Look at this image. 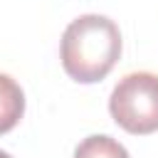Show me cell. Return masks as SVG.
Returning <instances> with one entry per match:
<instances>
[{"instance_id": "3957f363", "label": "cell", "mask_w": 158, "mask_h": 158, "mask_svg": "<svg viewBox=\"0 0 158 158\" xmlns=\"http://www.w3.org/2000/svg\"><path fill=\"white\" fill-rule=\"evenodd\" d=\"M22 114H25V94L20 84L12 77L0 74V133L15 128Z\"/></svg>"}, {"instance_id": "277c9868", "label": "cell", "mask_w": 158, "mask_h": 158, "mask_svg": "<svg viewBox=\"0 0 158 158\" xmlns=\"http://www.w3.org/2000/svg\"><path fill=\"white\" fill-rule=\"evenodd\" d=\"M74 158H131V156L116 138L106 133H94L86 136L74 148Z\"/></svg>"}, {"instance_id": "7a4b0ae2", "label": "cell", "mask_w": 158, "mask_h": 158, "mask_svg": "<svg viewBox=\"0 0 158 158\" xmlns=\"http://www.w3.org/2000/svg\"><path fill=\"white\" fill-rule=\"evenodd\" d=\"M109 111L128 133L146 136L158 131V74L131 72L121 77L109 96Z\"/></svg>"}, {"instance_id": "6da1fadb", "label": "cell", "mask_w": 158, "mask_h": 158, "mask_svg": "<svg viewBox=\"0 0 158 158\" xmlns=\"http://www.w3.org/2000/svg\"><path fill=\"white\" fill-rule=\"evenodd\" d=\"M59 57L74 81H101L121 57V32L106 15H79L62 35Z\"/></svg>"}, {"instance_id": "5b68a950", "label": "cell", "mask_w": 158, "mask_h": 158, "mask_svg": "<svg viewBox=\"0 0 158 158\" xmlns=\"http://www.w3.org/2000/svg\"><path fill=\"white\" fill-rule=\"evenodd\" d=\"M0 158H12V156H10L7 151H0Z\"/></svg>"}]
</instances>
